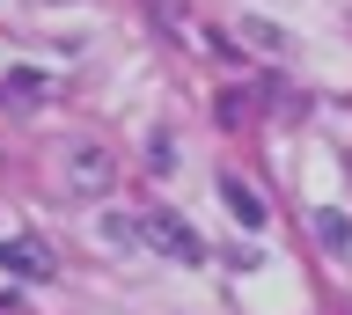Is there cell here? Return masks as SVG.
<instances>
[{"instance_id": "3957f363", "label": "cell", "mask_w": 352, "mask_h": 315, "mask_svg": "<svg viewBox=\"0 0 352 315\" xmlns=\"http://www.w3.org/2000/svg\"><path fill=\"white\" fill-rule=\"evenodd\" d=\"M147 15L162 30H176V37H184V45L191 51H235V45H220L213 30H198V15H191V0H147Z\"/></svg>"}, {"instance_id": "7a4b0ae2", "label": "cell", "mask_w": 352, "mask_h": 315, "mask_svg": "<svg viewBox=\"0 0 352 315\" xmlns=\"http://www.w3.org/2000/svg\"><path fill=\"white\" fill-rule=\"evenodd\" d=\"M110 183H118V161H110L103 147H74V154H66V191H74V198H103Z\"/></svg>"}, {"instance_id": "5b68a950", "label": "cell", "mask_w": 352, "mask_h": 315, "mask_svg": "<svg viewBox=\"0 0 352 315\" xmlns=\"http://www.w3.org/2000/svg\"><path fill=\"white\" fill-rule=\"evenodd\" d=\"M0 264L22 271V279H52V249L44 242H0Z\"/></svg>"}, {"instance_id": "ba28073f", "label": "cell", "mask_w": 352, "mask_h": 315, "mask_svg": "<svg viewBox=\"0 0 352 315\" xmlns=\"http://www.w3.org/2000/svg\"><path fill=\"white\" fill-rule=\"evenodd\" d=\"M242 37H250V45H264V51H286V30L264 23V15H250V23H242Z\"/></svg>"}, {"instance_id": "52a82bcc", "label": "cell", "mask_w": 352, "mask_h": 315, "mask_svg": "<svg viewBox=\"0 0 352 315\" xmlns=\"http://www.w3.org/2000/svg\"><path fill=\"white\" fill-rule=\"evenodd\" d=\"M30 95H44V81H37V73H8V81H0V110H22Z\"/></svg>"}, {"instance_id": "277c9868", "label": "cell", "mask_w": 352, "mask_h": 315, "mask_svg": "<svg viewBox=\"0 0 352 315\" xmlns=\"http://www.w3.org/2000/svg\"><path fill=\"white\" fill-rule=\"evenodd\" d=\"M220 198H228V213H235V220L250 227V235H257V227L272 220V213H264V198H257V191H250L242 176H220Z\"/></svg>"}, {"instance_id": "8992f818", "label": "cell", "mask_w": 352, "mask_h": 315, "mask_svg": "<svg viewBox=\"0 0 352 315\" xmlns=\"http://www.w3.org/2000/svg\"><path fill=\"white\" fill-rule=\"evenodd\" d=\"M316 242H323L330 257H345V249H352V227H345V213H316Z\"/></svg>"}, {"instance_id": "6da1fadb", "label": "cell", "mask_w": 352, "mask_h": 315, "mask_svg": "<svg viewBox=\"0 0 352 315\" xmlns=\"http://www.w3.org/2000/svg\"><path fill=\"white\" fill-rule=\"evenodd\" d=\"M132 235H140L147 249H162V257H176V264H206V242H198L176 213H140V220H132Z\"/></svg>"}]
</instances>
